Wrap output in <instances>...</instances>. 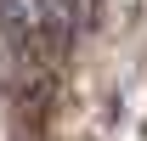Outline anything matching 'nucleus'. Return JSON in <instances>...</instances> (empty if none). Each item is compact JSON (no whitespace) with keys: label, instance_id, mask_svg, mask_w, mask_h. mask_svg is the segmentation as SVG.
<instances>
[{"label":"nucleus","instance_id":"obj_2","mask_svg":"<svg viewBox=\"0 0 147 141\" xmlns=\"http://www.w3.org/2000/svg\"><path fill=\"white\" fill-rule=\"evenodd\" d=\"M91 6H96V0H74V17H85V11H91Z\"/></svg>","mask_w":147,"mask_h":141},{"label":"nucleus","instance_id":"obj_1","mask_svg":"<svg viewBox=\"0 0 147 141\" xmlns=\"http://www.w3.org/2000/svg\"><path fill=\"white\" fill-rule=\"evenodd\" d=\"M68 28H74V0H0V45L6 51H28Z\"/></svg>","mask_w":147,"mask_h":141}]
</instances>
